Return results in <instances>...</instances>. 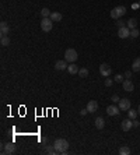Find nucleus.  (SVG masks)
I'll use <instances>...</instances> for the list:
<instances>
[{
    "label": "nucleus",
    "instance_id": "nucleus-29",
    "mask_svg": "<svg viewBox=\"0 0 140 155\" xmlns=\"http://www.w3.org/2000/svg\"><path fill=\"white\" fill-rule=\"evenodd\" d=\"M115 81L114 80H111V78H106L105 80V87H112V84H114Z\"/></svg>",
    "mask_w": 140,
    "mask_h": 155
},
{
    "label": "nucleus",
    "instance_id": "nucleus-11",
    "mask_svg": "<svg viewBox=\"0 0 140 155\" xmlns=\"http://www.w3.org/2000/svg\"><path fill=\"white\" fill-rule=\"evenodd\" d=\"M122 87H123V89L126 91V92H132L133 89H135V85H133V83H132V80H125L122 83Z\"/></svg>",
    "mask_w": 140,
    "mask_h": 155
},
{
    "label": "nucleus",
    "instance_id": "nucleus-24",
    "mask_svg": "<svg viewBox=\"0 0 140 155\" xmlns=\"http://www.w3.org/2000/svg\"><path fill=\"white\" fill-rule=\"evenodd\" d=\"M137 110H133V109H129L127 110V116H129V119H136L137 118Z\"/></svg>",
    "mask_w": 140,
    "mask_h": 155
},
{
    "label": "nucleus",
    "instance_id": "nucleus-9",
    "mask_svg": "<svg viewBox=\"0 0 140 155\" xmlns=\"http://www.w3.org/2000/svg\"><path fill=\"white\" fill-rule=\"evenodd\" d=\"M118 103H119V109L121 110H129L130 109V101L127 98H122Z\"/></svg>",
    "mask_w": 140,
    "mask_h": 155
},
{
    "label": "nucleus",
    "instance_id": "nucleus-2",
    "mask_svg": "<svg viewBox=\"0 0 140 155\" xmlns=\"http://www.w3.org/2000/svg\"><path fill=\"white\" fill-rule=\"evenodd\" d=\"M125 14H126V7H125V6H118V7L112 9L111 13H109L111 18H114V20H119V18L123 17Z\"/></svg>",
    "mask_w": 140,
    "mask_h": 155
},
{
    "label": "nucleus",
    "instance_id": "nucleus-12",
    "mask_svg": "<svg viewBox=\"0 0 140 155\" xmlns=\"http://www.w3.org/2000/svg\"><path fill=\"white\" fill-rule=\"evenodd\" d=\"M87 110H88V113L97 112V110H98V102H97V101H90V102L87 103Z\"/></svg>",
    "mask_w": 140,
    "mask_h": 155
},
{
    "label": "nucleus",
    "instance_id": "nucleus-23",
    "mask_svg": "<svg viewBox=\"0 0 140 155\" xmlns=\"http://www.w3.org/2000/svg\"><path fill=\"white\" fill-rule=\"evenodd\" d=\"M45 151H46L48 154H51V155L57 154V151H56V148H55L53 145H46V147H45Z\"/></svg>",
    "mask_w": 140,
    "mask_h": 155
},
{
    "label": "nucleus",
    "instance_id": "nucleus-3",
    "mask_svg": "<svg viewBox=\"0 0 140 155\" xmlns=\"http://www.w3.org/2000/svg\"><path fill=\"white\" fill-rule=\"evenodd\" d=\"M77 52L76 49H73V48H69V49H66L65 52V60L66 62H69V63H74L76 60H77Z\"/></svg>",
    "mask_w": 140,
    "mask_h": 155
},
{
    "label": "nucleus",
    "instance_id": "nucleus-36",
    "mask_svg": "<svg viewBox=\"0 0 140 155\" xmlns=\"http://www.w3.org/2000/svg\"><path fill=\"white\" fill-rule=\"evenodd\" d=\"M139 6H140V1H139Z\"/></svg>",
    "mask_w": 140,
    "mask_h": 155
},
{
    "label": "nucleus",
    "instance_id": "nucleus-8",
    "mask_svg": "<svg viewBox=\"0 0 140 155\" xmlns=\"http://www.w3.org/2000/svg\"><path fill=\"white\" fill-rule=\"evenodd\" d=\"M132 127H133L132 119H125V120H122V123H121V129H122L123 131H129Z\"/></svg>",
    "mask_w": 140,
    "mask_h": 155
},
{
    "label": "nucleus",
    "instance_id": "nucleus-4",
    "mask_svg": "<svg viewBox=\"0 0 140 155\" xmlns=\"http://www.w3.org/2000/svg\"><path fill=\"white\" fill-rule=\"evenodd\" d=\"M52 25H53V21L49 17L42 18V21H41V30L44 32H51L52 31Z\"/></svg>",
    "mask_w": 140,
    "mask_h": 155
},
{
    "label": "nucleus",
    "instance_id": "nucleus-15",
    "mask_svg": "<svg viewBox=\"0 0 140 155\" xmlns=\"http://www.w3.org/2000/svg\"><path fill=\"white\" fill-rule=\"evenodd\" d=\"M51 20H52L53 22H59L62 18H63V16H62V13H59V11H52V14H51Z\"/></svg>",
    "mask_w": 140,
    "mask_h": 155
},
{
    "label": "nucleus",
    "instance_id": "nucleus-17",
    "mask_svg": "<svg viewBox=\"0 0 140 155\" xmlns=\"http://www.w3.org/2000/svg\"><path fill=\"white\" fill-rule=\"evenodd\" d=\"M79 70L80 69H79L74 63H70L69 66H67V71H69L70 74H73V76H74V74H79Z\"/></svg>",
    "mask_w": 140,
    "mask_h": 155
},
{
    "label": "nucleus",
    "instance_id": "nucleus-20",
    "mask_svg": "<svg viewBox=\"0 0 140 155\" xmlns=\"http://www.w3.org/2000/svg\"><path fill=\"white\" fill-rule=\"evenodd\" d=\"M0 43H1V46H9V45H10V38H9L7 35H1Z\"/></svg>",
    "mask_w": 140,
    "mask_h": 155
},
{
    "label": "nucleus",
    "instance_id": "nucleus-10",
    "mask_svg": "<svg viewBox=\"0 0 140 155\" xmlns=\"http://www.w3.org/2000/svg\"><path fill=\"white\" fill-rule=\"evenodd\" d=\"M119 106H115V105H109L108 108H106V113L109 115V116H116L118 113H119Z\"/></svg>",
    "mask_w": 140,
    "mask_h": 155
},
{
    "label": "nucleus",
    "instance_id": "nucleus-28",
    "mask_svg": "<svg viewBox=\"0 0 140 155\" xmlns=\"http://www.w3.org/2000/svg\"><path fill=\"white\" fill-rule=\"evenodd\" d=\"M125 24H126V21H123L122 18H121V20H118V21H116V27H118V28H122V27H126V25H125Z\"/></svg>",
    "mask_w": 140,
    "mask_h": 155
},
{
    "label": "nucleus",
    "instance_id": "nucleus-32",
    "mask_svg": "<svg viewBox=\"0 0 140 155\" xmlns=\"http://www.w3.org/2000/svg\"><path fill=\"white\" fill-rule=\"evenodd\" d=\"M130 76H132V71H126V73H125V77H126V78H130Z\"/></svg>",
    "mask_w": 140,
    "mask_h": 155
},
{
    "label": "nucleus",
    "instance_id": "nucleus-22",
    "mask_svg": "<svg viewBox=\"0 0 140 155\" xmlns=\"http://www.w3.org/2000/svg\"><path fill=\"white\" fill-rule=\"evenodd\" d=\"M51 14H52V11H51L49 9H46V7H44V9L41 10V16H42V18L51 17Z\"/></svg>",
    "mask_w": 140,
    "mask_h": 155
},
{
    "label": "nucleus",
    "instance_id": "nucleus-6",
    "mask_svg": "<svg viewBox=\"0 0 140 155\" xmlns=\"http://www.w3.org/2000/svg\"><path fill=\"white\" fill-rule=\"evenodd\" d=\"M100 73H101V76H102V77H109V76H111V73H112V69H111V66H109V64L102 63V64L100 66Z\"/></svg>",
    "mask_w": 140,
    "mask_h": 155
},
{
    "label": "nucleus",
    "instance_id": "nucleus-19",
    "mask_svg": "<svg viewBox=\"0 0 140 155\" xmlns=\"http://www.w3.org/2000/svg\"><path fill=\"white\" fill-rule=\"evenodd\" d=\"M132 71H135V73L140 71V57L135 59V62H133V64H132Z\"/></svg>",
    "mask_w": 140,
    "mask_h": 155
},
{
    "label": "nucleus",
    "instance_id": "nucleus-30",
    "mask_svg": "<svg viewBox=\"0 0 140 155\" xmlns=\"http://www.w3.org/2000/svg\"><path fill=\"white\" fill-rule=\"evenodd\" d=\"M111 101L116 103V102H119V101H121V98H119V97H118V95L115 94V95H112V97H111Z\"/></svg>",
    "mask_w": 140,
    "mask_h": 155
},
{
    "label": "nucleus",
    "instance_id": "nucleus-25",
    "mask_svg": "<svg viewBox=\"0 0 140 155\" xmlns=\"http://www.w3.org/2000/svg\"><path fill=\"white\" fill-rule=\"evenodd\" d=\"M79 76H80V77H83V78H84V77H87V76H88L87 67H83V69L79 70Z\"/></svg>",
    "mask_w": 140,
    "mask_h": 155
},
{
    "label": "nucleus",
    "instance_id": "nucleus-34",
    "mask_svg": "<svg viewBox=\"0 0 140 155\" xmlns=\"http://www.w3.org/2000/svg\"><path fill=\"white\" fill-rule=\"evenodd\" d=\"M41 141H42V144H46V137H44Z\"/></svg>",
    "mask_w": 140,
    "mask_h": 155
},
{
    "label": "nucleus",
    "instance_id": "nucleus-7",
    "mask_svg": "<svg viewBox=\"0 0 140 155\" xmlns=\"http://www.w3.org/2000/svg\"><path fill=\"white\" fill-rule=\"evenodd\" d=\"M118 36H119L121 39H126V38H129V36H130V30H129L127 27H122V28H119V31H118Z\"/></svg>",
    "mask_w": 140,
    "mask_h": 155
},
{
    "label": "nucleus",
    "instance_id": "nucleus-5",
    "mask_svg": "<svg viewBox=\"0 0 140 155\" xmlns=\"http://www.w3.org/2000/svg\"><path fill=\"white\" fill-rule=\"evenodd\" d=\"M1 147H3V150H1V154H14V152H16V145H14L13 143L3 144Z\"/></svg>",
    "mask_w": 140,
    "mask_h": 155
},
{
    "label": "nucleus",
    "instance_id": "nucleus-27",
    "mask_svg": "<svg viewBox=\"0 0 140 155\" xmlns=\"http://www.w3.org/2000/svg\"><path fill=\"white\" fill-rule=\"evenodd\" d=\"M114 81H115V83H123V81H125V77H123L122 74H116L115 78H114Z\"/></svg>",
    "mask_w": 140,
    "mask_h": 155
},
{
    "label": "nucleus",
    "instance_id": "nucleus-31",
    "mask_svg": "<svg viewBox=\"0 0 140 155\" xmlns=\"http://www.w3.org/2000/svg\"><path fill=\"white\" fill-rule=\"evenodd\" d=\"M140 126V122L136 120V119H133V127H139Z\"/></svg>",
    "mask_w": 140,
    "mask_h": 155
},
{
    "label": "nucleus",
    "instance_id": "nucleus-16",
    "mask_svg": "<svg viewBox=\"0 0 140 155\" xmlns=\"http://www.w3.org/2000/svg\"><path fill=\"white\" fill-rule=\"evenodd\" d=\"M126 27H127L129 30L136 28V27H137V20H136V18H129V20L126 21Z\"/></svg>",
    "mask_w": 140,
    "mask_h": 155
},
{
    "label": "nucleus",
    "instance_id": "nucleus-1",
    "mask_svg": "<svg viewBox=\"0 0 140 155\" xmlns=\"http://www.w3.org/2000/svg\"><path fill=\"white\" fill-rule=\"evenodd\" d=\"M53 147L56 148L57 154H66L67 148H69V141L65 138H56L53 143Z\"/></svg>",
    "mask_w": 140,
    "mask_h": 155
},
{
    "label": "nucleus",
    "instance_id": "nucleus-14",
    "mask_svg": "<svg viewBox=\"0 0 140 155\" xmlns=\"http://www.w3.org/2000/svg\"><path fill=\"white\" fill-rule=\"evenodd\" d=\"M9 31H10L9 24H7L6 21H1V22H0V32H1V35H7Z\"/></svg>",
    "mask_w": 140,
    "mask_h": 155
},
{
    "label": "nucleus",
    "instance_id": "nucleus-21",
    "mask_svg": "<svg viewBox=\"0 0 140 155\" xmlns=\"http://www.w3.org/2000/svg\"><path fill=\"white\" fill-rule=\"evenodd\" d=\"M130 152H132V151H130V148H129L127 145H122V147L119 148V154L121 155H129Z\"/></svg>",
    "mask_w": 140,
    "mask_h": 155
},
{
    "label": "nucleus",
    "instance_id": "nucleus-26",
    "mask_svg": "<svg viewBox=\"0 0 140 155\" xmlns=\"http://www.w3.org/2000/svg\"><path fill=\"white\" fill-rule=\"evenodd\" d=\"M140 35V31L137 30V28H133V30H130V36L132 38H137Z\"/></svg>",
    "mask_w": 140,
    "mask_h": 155
},
{
    "label": "nucleus",
    "instance_id": "nucleus-33",
    "mask_svg": "<svg viewBox=\"0 0 140 155\" xmlns=\"http://www.w3.org/2000/svg\"><path fill=\"white\" fill-rule=\"evenodd\" d=\"M87 112H88V110H87V108H86V109H81V110H80V115H83V116H84V115H86Z\"/></svg>",
    "mask_w": 140,
    "mask_h": 155
},
{
    "label": "nucleus",
    "instance_id": "nucleus-18",
    "mask_svg": "<svg viewBox=\"0 0 140 155\" xmlns=\"http://www.w3.org/2000/svg\"><path fill=\"white\" fill-rule=\"evenodd\" d=\"M104 126H105V122H104V119L98 116V118L95 119V127H97L98 130H102V129H104Z\"/></svg>",
    "mask_w": 140,
    "mask_h": 155
},
{
    "label": "nucleus",
    "instance_id": "nucleus-13",
    "mask_svg": "<svg viewBox=\"0 0 140 155\" xmlns=\"http://www.w3.org/2000/svg\"><path fill=\"white\" fill-rule=\"evenodd\" d=\"M55 69L59 70V71L67 70V62H66V60H57V62L55 63Z\"/></svg>",
    "mask_w": 140,
    "mask_h": 155
},
{
    "label": "nucleus",
    "instance_id": "nucleus-35",
    "mask_svg": "<svg viewBox=\"0 0 140 155\" xmlns=\"http://www.w3.org/2000/svg\"><path fill=\"white\" fill-rule=\"evenodd\" d=\"M137 113H139V115H140V106H139V109H137Z\"/></svg>",
    "mask_w": 140,
    "mask_h": 155
}]
</instances>
